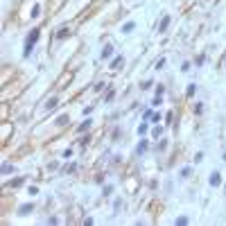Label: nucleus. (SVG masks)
I'll use <instances>...</instances> for the list:
<instances>
[{
    "label": "nucleus",
    "mask_w": 226,
    "mask_h": 226,
    "mask_svg": "<svg viewBox=\"0 0 226 226\" xmlns=\"http://www.w3.org/2000/svg\"><path fill=\"white\" fill-rule=\"evenodd\" d=\"M34 41H39V29H32V34L27 36V43H25V56L32 52V43Z\"/></svg>",
    "instance_id": "obj_1"
},
{
    "label": "nucleus",
    "mask_w": 226,
    "mask_h": 226,
    "mask_svg": "<svg viewBox=\"0 0 226 226\" xmlns=\"http://www.w3.org/2000/svg\"><path fill=\"white\" fill-rule=\"evenodd\" d=\"M219 183H222L219 172H213V174H210V186H219Z\"/></svg>",
    "instance_id": "obj_2"
},
{
    "label": "nucleus",
    "mask_w": 226,
    "mask_h": 226,
    "mask_svg": "<svg viewBox=\"0 0 226 226\" xmlns=\"http://www.w3.org/2000/svg\"><path fill=\"white\" fill-rule=\"evenodd\" d=\"M111 52H113V48H111V45H109V48H104V52H102V56H109V54H111Z\"/></svg>",
    "instance_id": "obj_3"
},
{
    "label": "nucleus",
    "mask_w": 226,
    "mask_h": 226,
    "mask_svg": "<svg viewBox=\"0 0 226 226\" xmlns=\"http://www.w3.org/2000/svg\"><path fill=\"white\" fill-rule=\"evenodd\" d=\"M88 127H90V120H86V122L81 124V127H79V131H86V129H88Z\"/></svg>",
    "instance_id": "obj_4"
},
{
    "label": "nucleus",
    "mask_w": 226,
    "mask_h": 226,
    "mask_svg": "<svg viewBox=\"0 0 226 226\" xmlns=\"http://www.w3.org/2000/svg\"><path fill=\"white\" fill-rule=\"evenodd\" d=\"M7 172H11V165H9V163L2 165V174H7Z\"/></svg>",
    "instance_id": "obj_5"
},
{
    "label": "nucleus",
    "mask_w": 226,
    "mask_h": 226,
    "mask_svg": "<svg viewBox=\"0 0 226 226\" xmlns=\"http://www.w3.org/2000/svg\"><path fill=\"white\" fill-rule=\"evenodd\" d=\"M29 210H32V206H23V208H20V215H27Z\"/></svg>",
    "instance_id": "obj_6"
},
{
    "label": "nucleus",
    "mask_w": 226,
    "mask_h": 226,
    "mask_svg": "<svg viewBox=\"0 0 226 226\" xmlns=\"http://www.w3.org/2000/svg\"><path fill=\"white\" fill-rule=\"evenodd\" d=\"M145 149H147V142H140V145H138V154L145 152Z\"/></svg>",
    "instance_id": "obj_7"
}]
</instances>
